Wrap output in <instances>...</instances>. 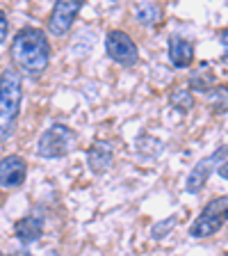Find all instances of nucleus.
<instances>
[{"label": "nucleus", "instance_id": "14", "mask_svg": "<svg viewBox=\"0 0 228 256\" xmlns=\"http://www.w3.org/2000/svg\"><path fill=\"white\" fill-rule=\"evenodd\" d=\"M169 101H171V106H174L178 112H183V114H187V112L194 108V96H192V92H187V90L174 92Z\"/></svg>", "mask_w": 228, "mask_h": 256}, {"label": "nucleus", "instance_id": "12", "mask_svg": "<svg viewBox=\"0 0 228 256\" xmlns=\"http://www.w3.org/2000/svg\"><path fill=\"white\" fill-rule=\"evenodd\" d=\"M135 16L142 26H158L160 18H162V7L155 5V2H139L135 7Z\"/></svg>", "mask_w": 228, "mask_h": 256}, {"label": "nucleus", "instance_id": "10", "mask_svg": "<svg viewBox=\"0 0 228 256\" xmlns=\"http://www.w3.org/2000/svg\"><path fill=\"white\" fill-rule=\"evenodd\" d=\"M112 160H114V151L107 140H96L87 149V165L91 172H105L107 167H112Z\"/></svg>", "mask_w": 228, "mask_h": 256}, {"label": "nucleus", "instance_id": "9", "mask_svg": "<svg viewBox=\"0 0 228 256\" xmlns=\"http://www.w3.org/2000/svg\"><path fill=\"white\" fill-rule=\"evenodd\" d=\"M169 62L176 69H187L194 62V44L185 37L171 34L169 37Z\"/></svg>", "mask_w": 228, "mask_h": 256}, {"label": "nucleus", "instance_id": "1", "mask_svg": "<svg viewBox=\"0 0 228 256\" xmlns=\"http://www.w3.org/2000/svg\"><path fill=\"white\" fill-rule=\"evenodd\" d=\"M11 60L21 71L30 76H41L50 62V44L46 32L39 28H23L11 39Z\"/></svg>", "mask_w": 228, "mask_h": 256}, {"label": "nucleus", "instance_id": "20", "mask_svg": "<svg viewBox=\"0 0 228 256\" xmlns=\"http://www.w3.org/2000/svg\"><path fill=\"white\" fill-rule=\"evenodd\" d=\"M50 256H59V254H55V252H53V254H50Z\"/></svg>", "mask_w": 228, "mask_h": 256}, {"label": "nucleus", "instance_id": "4", "mask_svg": "<svg viewBox=\"0 0 228 256\" xmlns=\"http://www.w3.org/2000/svg\"><path fill=\"white\" fill-rule=\"evenodd\" d=\"M75 146V133L64 124H53L43 130L37 142V154L41 158H62Z\"/></svg>", "mask_w": 228, "mask_h": 256}, {"label": "nucleus", "instance_id": "2", "mask_svg": "<svg viewBox=\"0 0 228 256\" xmlns=\"http://www.w3.org/2000/svg\"><path fill=\"white\" fill-rule=\"evenodd\" d=\"M23 98V80L16 69H5L0 76V142L14 135Z\"/></svg>", "mask_w": 228, "mask_h": 256}, {"label": "nucleus", "instance_id": "7", "mask_svg": "<svg viewBox=\"0 0 228 256\" xmlns=\"http://www.w3.org/2000/svg\"><path fill=\"white\" fill-rule=\"evenodd\" d=\"M82 10V2L80 0H59L55 2L53 12H50V18H48V30L55 37H62L71 30L78 12Z\"/></svg>", "mask_w": 228, "mask_h": 256}, {"label": "nucleus", "instance_id": "18", "mask_svg": "<svg viewBox=\"0 0 228 256\" xmlns=\"http://www.w3.org/2000/svg\"><path fill=\"white\" fill-rule=\"evenodd\" d=\"M217 172H219V176H222V178H226V181H228V160H224L222 165L217 167Z\"/></svg>", "mask_w": 228, "mask_h": 256}, {"label": "nucleus", "instance_id": "19", "mask_svg": "<svg viewBox=\"0 0 228 256\" xmlns=\"http://www.w3.org/2000/svg\"><path fill=\"white\" fill-rule=\"evenodd\" d=\"M14 256H32L30 252H25V250H18V252H14Z\"/></svg>", "mask_w": 228, "mask_h": 256}, {"label": "nucleus", "instance_id": "15", "mask_svg": "<svg viewBox=\"0 0 228 256\" xmlns=\"http://www.w3.org/2000/svg\"><path fill=\"white\" fill-rule=\"evenodd\" d=\"M171 226H176V215H174V218H167V220H162V222H160V224H155L153 229H151V236H153L155 240H160V238H162V236L167 234V231L171 229Z\"/></svg>", "mask_w": 228, "mask_h": 256}, {"label": "nucleus", "instance_id": "11", "mask_svg": "<svg viewBox=\"0 0 228 256\" xmlns=\"http://www.w3.org/2000/svg\"><path fill=\"white\" fill-rule=\"evenodd\" d=\"M14 234L23 245H32V242H37V240L43 236V222L39 218H34V215L21 218L14 226Z\"/></svg>", "mask_w": 228, "mask_h": 256}, {"label": "nucleus", "instance_id": "21", "mask_svg": "<svg viewBox=\"0 0 228 256\" xmlns=\"http://www.w3.org/2000/svg\"><path fill=\"white\" fill-rule=\"evenodd\" d=\"M0 256H5V254H2V252H0Z\"/></svg>", "mask_w": 228, "mask_h": 256}, {"label": "nucleus", "instance_id": "5", "mask_svg": "<svg viewBox=\"0 0 228 256\" xmlns=\"http://www.w3.org/2000/svg\"><path fill=\"white\" fill-rule=\"evenodd\" d=\"M105 50L121 66H135L139 62V50L133 37L123 30H110L105 37Z\"/></svg>", "mask_w": 228, "mask_h": 256}, {"label": "nucleus", "instance_id": "8", "mask_svg": "<svg viewBox=\"0 0 228 256\" xmlns=\"http://www.w3.org/2000/svg\"><path fill=\"white\" fill-rule=\"evenodd\" d=\"M27 165L21 156H7L0 160V186L2 188H21L25 183Z\"/></svg>", "mask_w": 228, "mask_h": 256}, {"label": "nucleus", "instance_id": "13", "mask_svg": "<svg viewBox=\"0 0 228 256\" xmlns=\"http://www.w3.org/2000/svg\"><path fill=\"white\" fill-rule=\"evenodd\" d=\"M215 85V74L206 62L199 64V71L190 78V87L192 92H210V87Z\"/></svg>", "mask_w": 228, "mask_h": 256}, {"label": "nucleus", "instance_id": "6", "mask_svg": "<svg viewBox=\"0 0 228 256\" xmlns=\"http://www.w3.org/2000/svg\"><path fill=\"white\" fill-rule=\"evenodd\" d=\"M226 156H228V146H219L217 151H213L210 156H206V158L199 160L197 165L192 167L190 176H187L185 190L190 192V194H199V192L206 188V183H208V178H210V174H213V172L217 170L219 165H222Z\"/></svg>", "mask_w": 228, "mask_h": 256}, {"label": "nucleus", "instance_id": "16", "mask_svg": "<svg viewBox=\"0 0 228 256\" xmlns=\"http://www.w3.org/2000/svg\"><path fill=\"white\" fill-rule=\"evenodd\" d=\"M7 32H9V21H7L5 12L0 10V44H5V39H7Z\"/></svg>", "mask_w": 228, "mask_h": 256}, {"label": "nucleus", "instance_id": "3", "mask_svg": "<svg viewBox=\"0 0 228 256\" xmlns=\"http://www.w3.org/2000/svg\"><path fill=\"white\" fill-rule=\"evenodd\" d=\"M226 222H228V194H224V197L213 199V202L199 213V218L194 220L190 226V236L192 238L215 236Z\"/></svg>", "mask_w": 228, "mask_h": 256}, {"label": "nucleus", "instance_id": "17", "mask_svg": "<svg viewBox=\"0 0 228 256\" xmlns=\"http://www.w3.org/2000/svg\"><path fill=\"white\" fill-rule=\"evenodd\" d=\"M219 42H222V46H224V64L228 66V30H224L222 32V37H219Z\"/></svg>", "mask_w": 228, "mask_h": 256}]
</instances>
